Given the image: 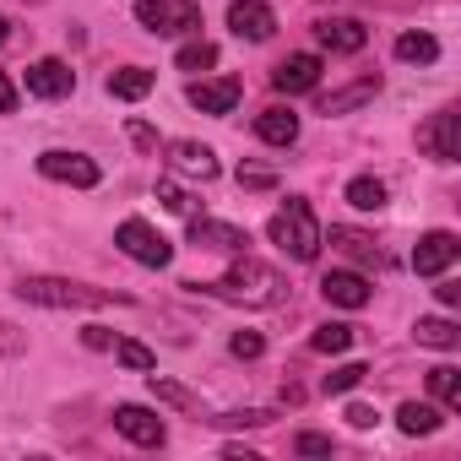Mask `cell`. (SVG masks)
<instances>
[{
  "instance_id": "6da1fadb",
  "label": "cell",
  "mask_w": 461,
  "mask_h": 461,
  "mask_svg": "<svg viewBox=\"0 0 461 461\" xmlns=\"http://www.w3.org/2000/svg\"><path fill=\"white\" fill-rule=\"evenodd\" d=\"M185 288H190V294H212V299H222V304H277L283 277H277L267 261H256V256L245 250L217 283H185Z\"/></svg>"
},
{
  "instance_id": "7a4b0ae2",
  "label": "cell",
  "mask_w": 461,
  "mask_h": 461,
  "mask_svg": "<svg viewBox=\"0 0 461 461\" xmlns=\"http://www.w3.org/2000/svg\"><path fill=\"white\" fill-rule=\"evenodd\" d=\"M17 299L44 304V310H109V304H131L114 288H93V283H71V277H17Z\"/></svg>"
},
{
  "instance_id": "3957f363",
  "label": "cell",
  "mask_w": 461,
  "mask_h": 461,
  "mask_svg": "<svg viewBox=\"0 0 461 461\" xmlns=\"http://www.w3.org/2000/svg\"><path fill=\"white\" fill-rule=\"evenodd\" d=\"M267 234H272V245H283V256H294V261H315L321 245H326V228L315 222V206H310L304 195H288V206L267 222Z\"/></svg>"
},
{
  "instance_id": "277c9868",
  "label": "cell",
  "mask_w": 461,
  "mask_h": 461,
  "mask_svg": "<svg viewBox=\"0 0 461 461\" xmlns=\"http://www.w3.org/2000/svg\"><path fill=\"white\" fill-rule=\"evenodd\" d=\"M136 23L158 39H195L201 33V6L195 0H136Z\"/></svg>"
},
{
  "instance_id": "5b68a950",
  "label": "cell",
  "mask_w": 461,
  "mask_h": 461,
  "mask_svg": "<svg viewBox=\"0 0 461 461\" xmlns=\"http://www.w3.org/2000/svg\"><path fill=\"white\" fill-rule=\"evenodd\" d=\"M114 245H120L136 267H158V272H163V267L174 261V245L158 234V228H152L147 217H125V222L114 228Z\"/></svg>"
},
{
  "instance_id": "8992f818",
  "label": "cell",
  "mask_w": 461,
  "mask_h": 461,
  "mask_svg": "<svg viewBox=\"0 0 461 461\" xmlns=\"http://www.w3.org/2000/svg\"><path fill=\"white\" fill-rule=\"evenodd\" d=\"M39 174L55 179V185H77V190H93V185L104 179V168H98L87 152H66V147L39 152Z\"/></svg>"
},
{
  "instance_id": "52a82bcc",
  "label": "cell",
  "mask_w": 461,
  "mask_h": 461,
  "mask_svg": "<svg viewBox=\"0 0 461 461\" xmlns=\"http://www.w3.org/2000/svg\"><path fill=\"white\" fill-rule=\"evenodd\" d=\"M418 152L439 158V163H456L461 158V114L456 109H439L418 125Z\"/></svg>"
},
{
  "instance_id": "ba28073f",
  "label": "cell",
  "mask_w": 461,
  "mask_h": 461,
  "mask_svg": "<svg viewBox=\"0 0 461 461\" xmlns=\"http://www.w3.org/2000/svg\"><path fill=\"white\" fill-rule=\"evenodd\" d=\"M163 163H168V174H185V179H201V185L222 174V163L206 141H163Z\"/></svg>"
},
{
  "instance_id": "9c48e42d",
  "label": "cell",
  "mask_w": 461,
  "mask_h": 461,
  "mask_svg": "<svg viewBox=\"0 0 461 461\" xmlns=\"http://www.w3.org/2000/svg\"><path fill=\"white\" fill-rule=\"evenodd\" d=\"M240 93H245V82L240 77H201V82H190L185 87V98H190V109H201V114H234V104H240Z\"/></svg>"
},
{
  "instance_id": "30bf717a",
  "label": "cell",
  "mask_w": 461,
  "mask_h": 461,
  "mask_svg": "<svg viewBox=\"0 0 461 461\" xmlns=\"http://www.w3.org/2000/svg\"><path fill=\"white\" fill-rule=\"evenodd\" d=\"M114 429H120L131 445H141V450H158V445L168 439L163 418H158L152 407H141V402H120V407H114Z\"/></svg>"
},
{
  "instance_id": "8fae6325",
  "label": "cell",
  "mask_w": 461,
  "mask_h": 461,
  "mask_svg": "<svg viewBox=\"0 0 461 461\" xmlns=\"http://www.w3.org/2000/svg\"><path fill=\"white\" fill-rule=\"evenodd\" d=\"M456 256H461V240L450 234V228H429V234L412 245V272L418 277H439V272H450Z\"/></svg>"
},
{
  "instance_id": "7c38bea8",
  "label": "cell",
  "mask_w": 461,
  "mask_h": 461,
  "mask_svg": "<svg viewBox=\"0 0 461 461\" xmlns=\"http://www.w3.org/2000/svg\"><path fill=\"white\" fill-rule=\"evenodd\" d=\"M228 28H234V39L267 44L277 33V12L267 6V0H234V6H228Z\"/></svg>"
},
{
  "instance_id": "4fadbf2b",
  "label": "cell",
  "mask_w": 461,
  "mask_h": 461,
  "mask_svg": "<svg viewBox=\"0 0 461 461\" xmlns=\"http://www.w3.org/2000/svg\"><path fill=\"white\" fill-rule=\"evenodd\" d=\"M28 93L33 98H71L77 93V71L66 66V60H55V55H44V60H33L28 66Z\"/></svg>"
},
{
  "instance_id": "5bb4252c",
  "label": "cell",
  "mask_w": 461,
  "mask_h": 461,
  "mask_svg": "<svg viewBox=\"0 0 461 461\" xmlns=\"http://www.w3.org/2000/svg\"><path fill=\"white\" fill-rule=\"evenodd\" d=\"M190 245L245 256L250 250V234H245V228H234V222H217V217H190Z\"/></svg>"
},
{
  "instance_id": "9a60e30c",
  "label": "cell",
  "mask_w": 461,
  "mask_h": 461,
  "mask_svg": "<svg viewBox=\"0 0 461 461\" xmlns=\"http://www.w3.org/2000/svg\"><path fill=\"white\" fill-rule=\"evenodd\" d=\"M321 294H326V304H337V310H364V304L375 299L369 277H364V272H348V267L326 272V277H321Z\"/></svg>"
},
{
  "instance_id": "2e32d148",
  "label": "cell",
  "mask_w": 461,
  "mask_h": 461,
  "mask_svg": "<svg viewBox=\"0 0 461 461\" xmlns=\"http://www.w3.org/2000/svg\"><path fill=\"white\" fill-rule=\"evenodd\" d=\"M315 39H321V50H331V55H358V50L369 44V28H364L358 17H321V23H315Z\"/></svg>"
},
{
  "instance_id": "e0dca14e",
  "label": "cell",
  "mask_w": 461,
  "mask_h": 461,
  "mask_svg": "<svg viewBox=\"0 0 461 461\" xmlns=\"http://www.w3.org/2000/svg\"><path fill=\"white\" fill-rule=\"evenodd\" d=\"M272 87L277 93H315L321 87V55H288L277 71H272Z\"/></svg>"
},
{
  "instance_id": "ac0fdd59",
  "label": "cell",
  "mask_w": 461,
  "mask_h": 461,
  "mask_svg": "<svg viewBox=\"0 0 461 461\" xmlns=\"http://www.w3.org/2000/svg\"><path fill=\"white\" fill-rule=\"evenodd\" d=\"M256 136H261L267 147H294V141H299V114L283 109V104H272V109L256 114Z\"/></svg>"
},
{
  "instance_id": "d6986e66",
  "label": "cell",
  "mask_w": 461,
  "mask_h": 461,
  "mask_svg": "<svg viewBox=\"0 0 461 461\" xmlns=\"http://www.w3.org/2000/svg\"><path fill=\"white\" fill-rule=\"evenodd\" d=\"M375 93H380V77H358L353 87H342V93H326V98H321V114H326V120H337V114H353V109L375 104Z\"/></svg>"
},
{
  "instance_id": "ffe728a7",
  "label": "cell",
  "mask_w": 461,
  "mask_h": 461,
  "mask_svg": "<svg viewBox=\"0 0 461 461\" xmlns=\"http://www.w3.org/2000/svg\"><path fill=\"white\" fill-rule=\"evenodd\" d=\"M412 342H418V348H434V353H450V348H461V326H456L450 315H418Z\"/></svg>"
},
{
  "instance_id": "44dd1931",
  "label": "cell",
  "mask_w": 461,
  "mask_h": 461,
  "mask_svg": "<svg viewBox=\"0 0 461 461\" xmlns=\"http://www.w3.org/2000/svg\"><path fill=\"white\" fill-rule=\"evenodd\" d=\"M396 429L412 434V439H418V434H439V429H445V407H439V402H402V407H396Z\"/></svg>"
},
{
  "instance_id": "7402d4cb",
  "label": "cell",
  "mask_w": 461,
  "mask_h": 461,
  "mask_svg": "<svg viewBox=\"0 0 461 461\" xmlns=\"http://www.w3.org/2000/svg\"><path fill=\"white\" fill-rule=\"evenodd\" d=\"M326 245H331V250H342V256H348V261H358V267H380V245H375L369 234H358V228H342V222H337L331 234H326Z\"/></svg>"
},
{
  "instance_id": "603a6c76",
  "label": "cell",
  "mask_w": 461,
  "mask_h": 461,
  "mask_svg": "<svg viewBox=\"0 0 461 461\" xmlns=\"http://www.w3.org/2000/svg\"><path fill=\"white\" fill-rule=\"evenodd\" d=\"M152 71L147 66H120L114 77H109V98H125V104H136V98H147L152 93Z\"/></svg>"
},
{
  "instance_id": "cb8c5ba5",
  "label": "cell",
  "mask_w": 461,
  "mask_h": 461,
  "mask_svg": "<svg viewBox=\"0 0 461 461\" xmlns=\"http://www.w3.org/2000/svg\"><path fill=\"white\" fill-rule=\"evenodd\" d=\"M429 396H434L445 412H461V369H456V364H434V369H429Z\"/></svg>"
},
{
  "instance_id": "d4e9b609",
  "label": "cell",
  "mask_w": 461,
  "mask_h": 461,
  "mask_svg": "<svg viewBox=\"0 0 461 461\" xmlns=\"http://www.w3.org/2000/svg\"><path fill=\"white\" fill-rule=\"evenodd\" d=\"M174 66H179V71H190V77H206V71L217 66V44L195 33V39H185V44H179V55H174Z\"/></svg>"
},
{
  "instance_id": "484cf974",
  "label": "cell",
  "mask_w": 461,
  "mask_h": 461,
  "mask_svg": "<svg viewBox=\"0 0 461 461\" xmlns=\"http://www.w3.org/2000/svg\"><path fill=\"white\" fill-rule=\"evenodd\" d=\"M147 391H152L163 407H179V412H201V396H195V391H185V385H179V380H168V375H152V369H147Z\"/></svg>"
},
{
  "instance_id": "4316f807",
  "label": "cell",
  "mask_w": 461,
  "mask_h": 461,
  "mask_svg": "<svg viewBox=\"0 0 461 461\" xmlns=\"http://www.w3.org/2000/svg\"><path fill=\"white\" fill-rule=\"evenodd\" d=\"M342 195H348V206H353V212H380V206H385V185H380L375 174L348 179V190H342Z\"/></svg>"
},
{
  "instance_id": "83f0119b",
  "label": "cell",
  "mask_w": 461,
  "mask_h": 461,
  "mask_svg": "<svg viewBox=\"0 0 461 461\" xmlns=\"http://www.w3.org/2000/svg\"><path fill=\"white\" fill-rule=\"evenodd\" d=\"M396 60H402V66H434V60H439V44H434L429 33H402V39H396Z\"/></svg>"
},
{
  "instance_id": "f1b7e54d",
  "label": "cell",
  "mask_w": 461,
  "mask_h": 461,
  "mask_svg": "<svg viewBox=\"0 0 461 461\" xmlns=\"http://www.w3.org/2000/svg\"><path fill=\"white\" fill-rule=\"evenodd\" d=\"M310 348H315V353H348V348H353V326H342V321H326V326H315Z\"/></svg>"
},
{
  "instance_id": "f546056e",
  "label": "cell",
  "mask_w": 461,
  "mask_h": 461,
  "mask_svg": "<svg viewBox=\"0 0 461 461\" xmlns=\"http://www.w3.org/2000/svg\"><path fill=\"white\" fill-rule=\"evenodd\" d=\"M114 358H120L125 369H136V375L158 369V353H152V348H141V342H131V337H114Z\"/></svg>"
},
{
  "instance_id": "4dcf8cb0",
  "label": "cell",
  "mask_w": 461,
  "mask_h": 461,
  "mask_svg": "<svg viewBox=\"0 0 461 461\" xmlns=\"http://www.w3.org/2000/svg\"><path fill=\"white\" fill-rule=\"evenodd\" d=\"M158 201H163L168 212H179V217H195V201H190V190H185L179 179H168V174L158 179Z\"/></svg>"
},
{
  "instance_id": "1f68e13d",
  "label": "cell",
  "mask_w": 461,
  "mask_h": 461,
  "mask_svg": "<svg viewBox=\"0 0 461 461\" xmlns=\"http://www.w3.org/2000/svg\"><path fill=\"white\" fill-rule=\"evenodd\" d=\"M364 375H369V364H337V369L326 375V396H342V391L364 385Z\"/></svg>"
},
{
  "instance_id": "d6a6232c",
  "label": "cell",
  "mask_w": 461,
  "mask_h": 461,
  "mask_svg": "<svg viewBox=\"0 0 461 461\" xmlns=\"http://www.w3.org/2000/svg\"><path fill=\"white\" fill-rule=\"evenodd\" d=\"M277 412H267V407H245V412H222V418H212V423H222V429H267Z\"/></svg>"
},
{
  "instance_id": "836d02e7",
  "label": "cell",
  "mask_w": 461,
  "mask_h": 461,
  "mask_svg": "<svg viewBox=\"0 0 461 461\" xmlns=\"http://www.w3.org/2000/svg\"><path fill=\"white\" fill-rule=\"evenodd\" d=\"M294 450H299V456H337V439H331V434L304 429V434H294Z\"/></svg>"
},
{
  "instance_id": "e575fe53",
  "label": "cell",
  "mask_w": 461,
  "mask_h": 461,
  "mask_svg": "<svg viewBox=\"0 0 461 461\" xmlns=\"http://www.w3.org/2000/svg\"><path fill=\"white\" fill-rule=\"evenodd\" d=\"M228 353H234V358H261L267 353V337L261 331H234V337H228Z\"/></svg>"
},
{
  "instance_id": "d590c367",
  "label": "cell",
  "mask_w": 461,
  "mask_h": 461,
  "mask_svg": "<svg viewBox=\"0 0 461 461\" xmlns=\"http://www.w3.org/2000/svg\"><path fill=\"white\" fill-rule=\"evenodd\" d=\"M125 136H131L141 152H152V158H158V131H152L147 120H131V125H125Z\"/></svg>"
},
{
  "instance_id": "8d00e7d4",
  "label": "cell",
  "mask_w": 461,
  "mask_h": 461,
  "mask_svg": "<svg viewBox=\"0 0 461 461\" xmlns=\"http://www.w3.org/2000/svg\"><path fill=\"white\" fill-rule=\"evenodd\" d=\"M240 185H245V190H272V185H277V174H272V168H250V163H245V168H240Z\"/></svg>"
},
{
  "instance_id": "74e56055",
  "label": "cell",
  "mask_w": 461,
  "mask_h": 461,
  "mask_svg": "<svg viewBox=\"0 0 461 461\" xmlns=\"http://www.w3.org/2000/svg\"><path fill=\"white\" fill-rule=\"evenodd\" d=\"M348 423H353V429H375V423H380V412H375V407H364V402H353V407H348Z\"/></svg>"
},
{
  "instance_id": "f35d334b",
  "label": "cell",
  "mask_w": 461,
  "mask_h": 461,
  "mask_svg": "<svg viewBox=\"0 0 461 461\" xmlns=\"http://www.w3.org/2000/svg\"><path fill=\"white\" fill-rule=\"evenodd\" d=\"M82 342H87L93 353H109V348H114V337H109L104 326H87V331H82Z\"/></svg>"
},
{
  "instance_id": "ab89813d",
  "label": "cell",
  "mask_w": 461,
  "mask_h": 461,
  "mask_svg": "<svg viewBox=\"0 0 461 461\" xmlns=\"http://www.w3.org/2000/svg\"><path fill=\"white\" fill-rule=\"evenodd\" d=\"M12 109H17V82L0 71V114H12Z\"/></svg>"
},
{
  "instance_id": "60d3db41",
  "label": "cell",
  "mask_w": 461,
  "mask_h": 461,
  "mask_svg": "<svg viewBox=\"0 0 461 461\" xmlns=\"http://www.w3.org/2000/svg\"><path fill=\"white\" fill-rule=\"evenodd\" d=\"M17 326H6V321H0V348H6V353H23V337H12Z\"/></svg>"
},
{
  "instance_id": "b9f144b4",
  "label": "cell",
  "mask_w": 461,
  "mask_h": 461,
  "mask_svg": "<svg viewBox=\"0 0 461 461\" xmlns=\"http://www.w3.org/2000/svg\"><path fill=\"white\" fill-rule=\"evenodd\" d=\"M439 304L456 310V304H461V288H456V283H439Z\"/></svg>"
},
{
  "instance_id": "7bdbcfd3",
  "label": "cell",
  "mask_w": 461,
  "mask_h": 461,
  "mask_svg": "<svg viewBox=\"0 0 461 461\" xmlns=\"http://www.w3.org/2000/svg\"><path fill=\"white\" fill-rule=\"evenodd\" d=\"M6 39H12V23H6V17H0V44H6Z\"/></svg>"
}]
</instances>
